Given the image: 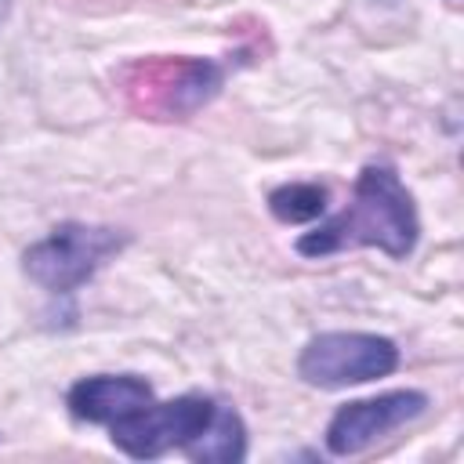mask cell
I'll return each mask as SVG.
<instances>
[{"label": "cell", "instance_id": "6da1fadb", "mask_svg": "<svg viewBox=\"0 0 464 464\" xmlns=\"http://www.w3.org/2000/svg\"><path fill=\"white\" fill-rule=\"evenodd\" d=\"M417 239H420V218H417L413 192L402 185L392 163L373 160L359 170L348 207L319 221L315 228L301 232L294 250L301 257L319 261L330 254L377 246L392 261H406L417 250Z\"/></svg>", "mask_w": 464, "mask_h": 464}, {"label": "cell", "instance_id": "7a4b0ae2", "mask_svg": "<svg viewBox=\"0 0 464 464\" xmlns=\"http://www.w3.org/2000/svg\"><path fill=\"white\" fill-rule=\"evenodd\" d=\"M127 243H130V232H123V228L87 225V221H62L44 239L25 246L22 272L40 290L69 297L83 283H91Z\"/></svg>", "mask_w": 464, "mask_h": 464}, {"label": "cell", "instance_id": "3957f363", "mask_svg": "<svg viewBox=\"0 0 464 464\" xmlns=\"http://www.w3.org/2000/svg\"><path fill=\"white\" fill-rule=\"evenodd\" d=\"M402 352L392 337L370 330H323L304 341L297 355V377L312 388L337 392L348 384H366L392 377Z\"/></svg>", "mask_w": 464, "mask_h": 464}, {"label": "cell", "instance_id": "277c9868", "mask_svg": "<svg viewBox=\"0 0 464 464\" xmlns=\"http://www.w3.org/2000/svg\"><path fill=\"white\" fill-rule=\"evenodd\" d=\"M218 413V399L185 392L163 402H149L109 424V439L130 460H156L170 450H185Z\"/></svg>", "mask_w": 464, "mask_h": 464}, {"label": "cell", "instance_id": "5b68a950", "mask_svg": "<svg viewBox=\"0 0 464 464\" xmlns=\"http://www.w3.org/2000/svg\"><path fill=\"white\" fill-rule=\"evenodd\" d=\"M428 406H431V399L417 388H395V392H381L370 399H352V402L337 406L334 417L326 420L323 446L330 457L366 453L373 442H381L395 428L417 420Z\"/></svg>", "mask_w": 464, "mask_h": 464}, {"label": "cell", "instance_id": "8992f818", "mask_svg": "<svg viewBox=\"0 0 464 464\" xmlns=\"http://www.w3.org/2000/svg\"><path fill=\"white\" fill-rule=\"evenodd\" d=\"M141 72L145 80L134 83V94L141 98V112L152 120H185L214 102L225 83V65L210 58L152 62Z\"/></svg>", "mask_w": 464, "mask_h": 464}, {"label": "cell", "instance_id": "52a82bcc", "mask_svg": "<svg viewBox=\"0 0 464 464\" xmlns=\"http://www.w3.org/2000/svg\"><path fill=\"white\" fill-rule=\"evenodd\" d=\"M156 399L152 384L138 373H94V377H80L69 392H65V406L76 420L87 424H112L141 406H149Z\"/></svg>", "mask_w": 464, "mask_h": 464}, {"label": "cell", "instance_id": "ba28073f", "mask_svg": "<svg viewBox=\"0 0 464 464\" xmlns=\"http://www.w3.org/2000/svg\"><path fill=\"white\" fill-rule=\"evenodd\" d=\"M192 464H239L246 457V424L236 406L218 402L214 420L181 450Z\"/></svg>", "mask_w": 464, "mask_h": 464}, {"label": "cell", "instance_id": "9c48e42d", "mask_svg": "<svg viewBox=\"0 0 464 464\" xmlns=\"http://www.w3.org/2000/svg\"><path fill=\"white\" fill-rule=\"evenodd\" d=\"M330 188L319 181H286L268 192V214L283 225H304L326 214Z\"/></svg>", "mask_w": 464, "mask_h": 464}, {"label": "cell", "instance_id": "30bf717a", "mask_svg": "<svg viewBox=\"0 0 464 464\" xmlns=\"http://www.w3.org/2000/svg\"><path fill=\"white\" fill-rule=\"evenodd\" d=\"M7 7H11V0H0V22L7 18Z\"/></svg>", "mask_w": 464, "mask_h": 464}]
</instances>
